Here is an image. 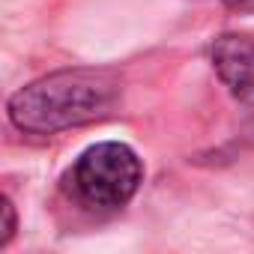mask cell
Wrapping results in <instances>:
<instances>
[{"label":"cell","instance_id":"cell-1","mask_svg":"<svg viewBox=\"0 0 254 254\" xmlns=\"http://www.w3.org/2000/svg\"><path fill=\"white\" fill-rule=\"evenodd\" d=\"M123 78L105 66H75L42 75L6 102L9 123L27 135H57L111 114Z\"/></svg>","mask_w":254,"mask_h":254},{"label":"cell","instance_id":"cell-2","mask_svg":"<svg viewBox=\"0 0 254 254\" xmlns=\"http://www.w3.org/2000/svg\"><path fill=\"white\" fill-rule=\"evenodd\" d=\"M144 183L138 153L123 141H102L87 147L66 171L63 189L75 203L93 212H114L129 203Z\"/></svg>","mask_w":254,"mask_h":254},{"label":"cell","instance_id":"cell-3","mask_svg":"<svg viewBox=\"0 0 254 254\" xmlns=\"http://www.w3.org/2000/svg\"><path fill=\"white\" fill-rule=\"evenodd\" d=\"M209 60L221 84L242 102L254 99V36L221 33L209 45Z\"/></svg>","mask_w":254,"mask_h":254},{"label":"cell","instance_id":"cell-4","mask_svg":"<svg viewBox=\"0 0 254 254\" xmlns=\"http://www.w3.org/2000/svg\"><path fill=\"white\" fill-rule=\"evenodd\" d=\"M0 212H3V233H0V248H6L18 230V215H15V203L3 194L0 197Z\"/></svg>","mask_w":254,"mask_h":254},{"label":"cell","instance_id":"cell-5","mask_svg":"<svg viewBox=\"0 0 254 254\" xmlns=\"http://www.w3.org/2000/svg\"><path fill=\"white\" fill-rule=\"evenodd\" d=\"M221 3L233 12H254V0H221Z\"/></svg>","mask_w":254,"mask_h":254}]
</instances>
